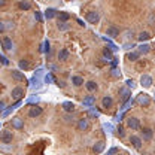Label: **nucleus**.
<instances>
[{
	"instance_id": "1",
	"label": "nucleus",
	"mask_w": 155,
	"mask_h": 155,
	"mask_svg": "<svg viewBox=\"0 0 155 155\" xmlns=\"http://www.w3.org/2000/svg\"><path fill=\"white\" fill-rule=\"evenodd\" d=\"M136 103H137L139 106L148 107V106L151 104V97L148 96V94H145V93H142V94H139V96H137V98H136Z\"/></svg>"
},
{
	"instance_id": "2",
	"label": "nucleus",
	"mask_w": 155,
	"mask_h": 155,
	"mask_svg": "<svg viewBox=\"0 0 155 155\" xmlns=\"http://www.w3.org/2000/svg\"><path fill=\"white\" fill-rule=\"evenodd\" d=\"M12 139H14V134H12L11 130H2V131H0V142H2V143L9 145V143L12 142Z\"/></svg>"
},
{
	"instance_id": "3",
	"label": "nucleus",
	"mask_w": 155,
	"mask_h": 155,
	"mask_svg": "<svg viewBox=\"0 0 155 155\" xmlns=\"http://www.w3.org/2000/svg\"><path fill=\"white\" fill-rule=\"evenodd\" d=\"M0 45H2V48L5 51H12V46H14L12 39L9 38V36H2L0 38Z\"/></svg>"
},
{
	"instance_id": "4",
	"label": "nucleus",
	"mask_w": 155,
	"mask_h": 155,
	"mask_svg": "<svg viewBox=\"0 0 155 155\" xmlns=\"http://www.w3.org/2000/svg\"><path fill=\"white\" fill-rule=\"evenodd\" d=\"M127 127L131 128V130H139L140 128V119H137L134 116L127 118Z\"/></svg>"
},
{
	"instance_id": "5",
	"label": "nucleus",
	"mask_w": 155,
	"mask_h": 155,
	"mask_svg": "<svg viewBox=\"0 0 155 155\" xmlns=\"http://www.w3.org/2000/svg\"><path fill=\"white\" fill-rule=\"evenodd\" d=\"M11 96H12V98L14 100H21L22 98V96H24V90L21 88V87H15L14 90H12V93H11Z\"/></svg>"
},
{
	"instance_id": "6",
	"label": "nucleus",
	"mask_w": 155,
	"mask_h": 155,
	"mask_svg": "<svg viewBox=\"0 0 155 155\" xmlns=\"http://www.w3.org/2000/svg\"><path fill=\"white\" fill-rule=\"evenodd\" d=\"M39 115H42V107L40 106H31L30 107V110H28V116L30 118H38Z\"/></svg>"
},
{
	"instance_id": "7",
	"label": "nucleus",
	"mask_w": 155,
	"mask_h": 155,
	"mask_svg": "<svg viewBox=\"0 0 155 155\" xmlns=\"http://www.w3.org/2000/svg\"><path fill=\"white\" fill-rule=\"evenodd\" d=\"M106 35L110 36L112 39H116V38H119V30L116 28L115 25H109L107 30H106Z\"/></svg>"
},
{
	"instance_id": "8",
	"label": "nucleus",
	"mask_w": 155,
	"mask_h": 155,
	"mask_svg": "<svg viewBox=\"0 0 155 155\" xmlns=\"http://www.w3.org/2000/svg\"><path fill=\"white\" fill-rule=\"evenodd\" d=\"M98 19H100V17H98V12H96V11H91V12L87 14V21L91 22V24H96Z\"/></svg>"
},
{
	"instance_id": "9",
	"label": "nucleus",
	"mask_w": 155,
	"mask_h": 155,
	"mask_svg": "<svg viewBox=\"0 0 155 155\" xmlns=\"http://www.w3.org/2000/svg\"><path fill=\"white\" fill-rule=\"evenodd\" d=\"M140 84H142V87L149 88V87L152 85V78L149 76V75H142V78H140Z\"/></svg>"
},
{
	"instance_id": "10",
	"label": "nucleus",
	"mask_w": 155,
	"mask_h": 155,
	"mask_svg": "<svg viewBox=\"0 0 155 155\" xmlns=\"http://www.w3.org/2000/svg\"><path fill=\"white\" fill-rule=\"evenodd\" d=\"M130 143L134 146L136 149H140V148H142V139H140L139 136H131V137H130Z\"/></svg>"
},
{
	"instance_id": "11",
	"label": "nucleus",
	"mask_w": 155,
	"mask_h": 155,
	"mask_svg": "<svg viewBox=\"0 0 155 155\" xmlns=\"http://www.w3.org/2000/svg\"><path fill=\"white\" fill-rule=\"evenodd\" d=\"M112 104H114V100H112V97H110V96L103 97V100H101V106H103L104 109H109V107H112Z\"/></svg>"
},
{
	"instance_id": "12",
	"label": "nucleus",
	"mask_w": 155,
	"mask_h": 155,
	"mask_svg": "<svg viewBox=\"0 0 155 155\" xmlns=\"http://www.w3.org/2000/svg\"><path fill=\"white\" fill-rule=\"evenodd\" d=\"M12 78H14L15 81H18V82H25V76H24V73H22V72H19V70H12Z\"/></svg>"
},
{
	"instance_id": "13",
	"label": "nucleus",
	"mask_w": 155,
	"mask_h": 155,
	"mask_svg": "<svg viewBox=\"0 0 155 155\" xmlns=\"http://www.w3.org/2000/svg\"><path fill=\"white\" fill-rule=\"evenodd\" d=\"M104 146H106V143H104L103 140H100V142H97L96 145H94V148H93V151H94V154H101V152H103V149H104Z\"/></svg>"
},
{
	"instance_id": "14",
	"label": "nucleus",
	"mask_w": 155,
	"mask_h": 155,
	"mask_svg": "<svg viewBox=\"0 0 155 155\" xmlns=\"http://www.w3.org/2000/svg\"><path fill=\"white\" fill-rule=\"evenodd\" d=\"M87 128H88V121H87L85 118L79 119V122H78V130H79V131H85Z\"/></svg>"
},
{
	"instance_id": "15",
	"label": "nucleus",
	"mask_w": 155,
	"mask_h": 155,
	"mask_svg": "<svg viewBox=\"0 0 155 155\" xmlns=\"http://www.w3.org/2000/svg\"><path fill=\"white\" fill-rule=\"evenodd\" d=\"M63 109H64L66 112L72 114V112L75 110V104H73L72 101H64V103H63Z\"/></svg>"
},
{
	"instance_id": "16",
	"label": "nucleus",
	"mask_w": 155,
	"mask_h": 155,
	"mask_svg": "<svg viewBox=\"0 0 155 155\" xmlns=\"http://www.w3.org/2000/svg\"><path fill=\"white\" fill-rule=\"evenodd\" d=\"M142 134H143V139H145V140H151L154 133H152V128H143V130H142Z\"/></svg>"
},
{
	"instance_id": "17",
	"label": "nucleus",
	"mask_w": 155,
	"mask_h": 155,
	"mask_svg": "<svg viewBox=\"0 0 155 155\" xmlns=\"http://www.w3.org/2000/svg\"><path fill=\"white\" fill-rule=\"evenodd\" d=\"M57 17H58V21L66 22V21H69V19H70V14H67V12H58Z\"/></svg>"
},
{
	"instance_id": "18",
	"label": "nucleus",
	"mask_w": 155,
	"mask_h": 155,
	"mask_svg": "<svg viewBox=\"0 0 155 155\" xmlns=\"http://www.w3.org/2000/svg\"><path fill=\"white\" fill-rule=\"evenodd\" d=\"M85 87H87V90L90 91V93H93V91H96L97 90V84L94 81H88L87 84H85Z\"/></svg>"
},
{
	"instance_id": "19",
	"label": "nucleus",
	"mask_w": 155,
	"mask_h": 155,
	"mask_svg": "<svg viewBox=\"0 0 155 155\" xmlns=\"http://www.w3.org/2000/svg\"><path fill=\"white\" fill-rule=\"evenodd\" d=\"M67 58H69V51H67V49H61V51L58 52V60L66 61Z\"/></svg>"
},
{
	"instance_id": "20",
	"label": "nucleus",
	"mask_w": 155,
	"mask_h": 155,
	"mask_svg": "<svg viewBox=\"0 0 155 155\" xmlns=\"http://www.w3.org/2000/svg\"><path fill=\"white\" fill-rule=\"evenodd\" d=\"M72 84H73L75 87H81V85L84 84V78H81V76H72Z\"/></svg>"
},
{
	"instance_id": "21",
	"label": "nucleus",
	"mask_w": 155,
	"mask_h": 155,
	"mask_svg": "<svg viewBox=\"0 0 155 155\" xmlns=\"http://www.w3.org/2000/svg\"><path fill=\"white\" fill-rule=\"evenodd\" d=\"M149 51H151V46L146 45V43H145V45L142 43V45L139 46V54H148Z\"/></svg>"
},
{
	"instance_id": "22",
	"label": "nucleus",
	"mask_w": 155,
	"mask_h": 155,
	"mask_svg": "<svg viewBox=\"0 0 155 155\" xmlns=\"http://www.w3.org/2000/svg\"><path fill=\"white\" fill-rule=\"evenodd\" d=\"M137 39H139L140 42H145V40H149V39H151V35H149L148 31H142V33L137 36Z\"/></svg>"
},
{
	"instance_id": "23",
	"label": "nucleus",
	"mask_w": 155,
	"mask_h": 155,
	"mask_svg": "<svg viewBox=\"0 0 155 155\" xmlns=\"http://www.w3.org/2000/svg\"><path fill=\"white\" fill-rule=\"evenodd\" d=\"M55 15H57V11H55V9H46V12H45V17H46V19L54 18Z\"/></svg>"
},
{
	"instance_id": "24",
	"label": "nucleus",
	"mask_w": 155,
	"mask_h": 155,
	"mask_svg": "<svg viewBox=\"0 0 155 155\" xmlns=\"http://www.w3.org/2000/svg\"><path fill=\"white\" fill-rule=\"evenodd\" d=\"M94 100H96L94 96H88L87 98H84V104H85V106H91V104L94 103Z\"/></svg>"
},
{
	"instance_id": "25",
	"label": "nucleus",
	"mask_w": 155,
	"mask_h": 155,
	"mask_svg": "<svg viewBox=\"0 0 155 155\" xmlns=\"http://www.w3.org/2000/svg\"><path fill=\"white\" fill-rule=\"evenodd\" d=\"M139 52H136V51H133V52H128V55H127V58L130 60V61H137V58H139Z\"/></svg>"
},
{
	"instance_id": "26",
	"label": "nucleus",
	"mask_w": 155,
	"mask_h": 155,
	"mask_svg": "<svg viewBox=\"0 0 155 155\" xmlns=\"http://www.w3.org/2000/svg\"><path fill=\"white\" fill-rule=\"evenodd\" d=\"M30 8H31V5L28 2H21L19 3V9H22V11H28Z\"/></svg>"
},
{
	"instance_id": "27",
	"label": "nucleus",
	"mask_w": 155,
	"mask_h": 155,
	"mask_svg": "<svg viewBox=\"0 0 155 155\" xmlns=\"http://www.w3.org/2000/svg\"><path fill=\"white\" fill-rule=\"evenodd\" d=\"M28 67H30V63H28L27 60H21V61H19V69H24V70H25V69H28Z\"/></svg>"
},
{
	"instance_id": "28",
	"label": "nucleus",
	"mask_w": 155,
	"mask_h": 155,
	"mask_svg": "<svg viewBox=\"0 0 155 155\" xmlns=\"http://www.w3.org/2000/svg\"><path fill=\"white\" fill-rule=\"evenodd\" d=\"M12 125H14L15 128H21V127H22V122H21L19 118H15V119H12Z\"/></svg>"
},
{
	"instance_id": "29",
	"label": "nucleus",
	"mask_w": 155,
	"mask_h": 155,
	"mask_svg": "<svg viewBox=\"0 0 155 155\" xmlns=\"http://www.w3.org/2000/svg\"><path fill=\"white\" fill-rule=\"evenodd\" d=\"M103 57L109 61V60H112V52H110V51L106 48V49H103Z\"/></svg>"
},
{
	"instance_id": "30",
	"label": "nucleus",
	"mask_w": 155,
	"mask_h": 155,
	"mask_svg": "<svg viewBox=\"0 0 155 155\" xmlns=\"http://www.w3.org/2000/svg\"><path fill=\"white\" fill-rule=\"evenodd\" d=\"M121 94H122V100H128L130 91H128V90H121Z\"/></svg>"
},
{
	"instance_id": "31",
	"label": "nucleus",
	"mask_w": 155,
	"mask_h": 155,
	"mask_svg": "<svg viewBox=\"0 0 155 155\" xmlns=\"http://www.w3.org/2000/svg\"><path fill=\"white\" fill-rule=\"evenodd\" d=\"M116 133H118L119 137H124V127H122V125H119V127L116 128Z\"/></svg>"
},
{
	"instance_id": "32",
	"label": "nucleus",
	"mask_w": 155,
	"mask_h": 155,
	"mask_svg": "<svg viewBox=\"0 0 155 155\" xmlns=\"http://www.w3.org/2000/svg\"><path fill=\"white\" fill-rule=\"evenodd\" d=\"M58 28H60V30H67L69 25H67L66 22H58Z\"/></svg>"
},
{
	"instance_id": "33",
	"label": "nucleus",
	"mask_w": 155,
	"mask_h": 155,
	"mask_svg": "<svg viewBox=\"0 0 155 155\" xmlns=\"http://www.w3.org/2000/svg\"><path fill=\"white\" fill-rule=\"evenodd\" d=\"M125 84H127V87H130L131 90H133V88L136 87V84H134V81H133V79H128V81H127Z\"/></svg>"
},
{
	"instance_id": "34",
	"label": "nucleus",
	"mask_w": 155,
	"mask_h": 155,
	"mask_svg": "<svg viewBox=\"0 0 155 155\" xmlns=\"http://www.w3.org/2000/svg\"><path fill=\"white\" fill-rule=\"evenodd\" d=\"M116 152H118V148H115V146H114V148H110V149L107 151V154H106V155H115Z\"/></svg>"
},
{
	"instance_id": "35",
	"label": "nucleus",
	"mask_w": 155,
	"mask_h": 155,
	"mask_svg": "<svg viewBox=\"0 0 155 155\" xmlns=\"http://www.w3.org/2000/svg\"><path fill=\"white\" fill-rule=\"evenodd\" d=\"M52 81H54V78L51 76V75H46V76H45V82H46V84H49V82H52Z\"/></svg>"
},
{
	"instance_id": "36",
	"label": "nucleus",
	"mask_w": 155,
	"mask_h": 155,
	"mask_svg": "<svg viewBox=\"0 0 155 155\" xmlns=\"http://www.w3.org/2000/svg\"><path fill=\"white\" fill-rule=\"evenodd\" d=\"M35 18L38 19L39 22H42V15H40V12H35Z\"/></svg>"
},
{
	"instance_id": "37",
	"label": "nucleus",
	"mask_w": 155,
	"mask_h": 155,
	"mask_svg": "<svg viewBox=\"0 0 155 155\" xmlns=\"http://www.w3.org/2000/svg\"><path fill=\"white\" fill-rule=\"evenodd\" d=\"M43 51H45V52H49V42H48V40H45V48H43Z\"/></svg>"
},
{
	"instance_id": "38",
	"label": "nucleus",
	"mask_w": 155,
	"mask_h": 155,
	"mask_svg": "<svg viewBox=\"0 0 155 155\" xmlns=\"http://www.w3.org/2000/svg\"><path fill=\"white\" fill-rule=\"evenodd\" d=\"M0 61L5 64V66H8L9 64V61H8V58H5V57H0Z\"/></svg>"
},
{
	"instance_id": "39",
	"label": "nucleus",
	"mask_w": 155,
	"mask_h": 155,
	"mask_svg": "<svg viewBox=\"0 0 155 155\" xmlns=\"http://www.w3.org/2000/svg\"><path fill=\"white\" fill-rule=\"evenodd\" d=\"M124 46H125V49H130V48H133L134 45H133V43H131V45H130V43H125Z\"/></svg>"
},
{
	"instance_id": "40",
	"label": "nucleus",
	"mask_w": 155,
	"mask_h": 155,
	"mask_svg": "<svg viewBox=\"0 0 155 155\" xmlns=\"http://www.w3.org/2000/svg\"><path fill=\"white\" fill-rule=\"evenodd\" d=\"M78 24H79L81 27H85V24H84V21H82V19H78Z\"/></svg>"
},
{
	"instance_id": "41",
	"label": "nucleus",
	"mask_w": 155,
	"mask_h": 155,
	"mask_svg": "<svg viewBox=\"0 0 155 155\" xmlns=\"http://www.w3.org/2000/svg\"><path fill=\"white\" fill-rule=\"evenodd\" d=\"M28 101H39V97H31Z\"/></svg>"
},
{
	"instance_id": "42",
	"label": "nucleus",
	"mask_w": 155,
	"mask_h": 155,
	"mask_svg": "<svg viewBox=\"0 0 155 155\" xmlns=\"http://www.w3.org/2000/svg\"><path fill=\"white\" fill-rule=\"evenodd\" d=\"M3 109H5V103L0 100V110H3Z\"/></svg>"
},
{
	"instance_id": "43",
	"label": "nucleus",
	"mask_w": 155,
	"mask_h": 155,
	"mask_svg": "<svg viewBox=\"0 0 155 155\" xmlns=\"http://www.w3.org/2000/svg\"><path fill=\"white\" fill-rule=\"evenodd\" d=\"M3 28H5V27H3V24L0 22V31H3Z\"/></svg>"
},
{
	"instance_id": "44",
	"label": "nucleus",
	"mask_w": 155,
	"mask_h": 155,
	"mask_svg": "<svg viewBox=\"0 0 155 155\" xmlns=\"http://www.w3.org/2000/svg\"><path fill=\"white\" fill-rule=\"evenodd\" d=\"M0 127H2V124H0Z\"/></svg>"
}]
</instances>
